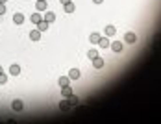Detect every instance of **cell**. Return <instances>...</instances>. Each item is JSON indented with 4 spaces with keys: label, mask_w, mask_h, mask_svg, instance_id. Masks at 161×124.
I'll use <instances>...</instances> for the list:
<instances>
[{
    "label": "cell",
    "mask_w": 161,
    "mask_h": 124,
    "mask_svg": "<svg viewBox=\"0 0 161 124\" xmlns=\"http://www.w3.org/2000/svg\"><path fill=\"white\" fill-rule=\"evenodd\" d=\"M70 109H72V106L69 104V100H67V98L59 102V111H63V113H69Z\"/></svg>",
    "instance_id": "6da1fadb"
},
{
    "label": "cell",
    "mask_w": 161,
    "mask_h": 124,
    "mask_svg": "<svg viewBox=\"0 0 161 124\" xmlns=\"http://www.w3.org/2000/svg\"><path fill=\"white\" fill-rule=\"evenodd\" d=\"M124 43H128V44H133V43H137V35H135L133 32H128L126 35H124Z\"/></svg>",
    "instance_id": "7a4b0ae2"
},
{
    "label": "cell",
    "mask_w": 161,
    "mask_h": 124,
    "mask_svg": "<svg viewBox=\"0 0 161 124\" xmlns=\"http://www.w3.org/2000/svg\"><path fill=\"white\" fill-rule=\"evenodd\" d=\"M104 33H105V37H111V35H115V33H117V28H115V26H111V24H109V26H105Z\"/></svg>",
    "instance_id": "3957f363"
},
{
    "label": "cell",
    "mask_w": 161,
    "mask_h": 124,
    "mask_svg": "<svg viewBox=\"0 0 161 124\" xmlns=\"http://www.w3.org/2000/svg\"><path fill=\"white\" fill-rule=\"evenodd\" d=\"M109 46H111V50H113V52H117V54H119V52H122V46H124V44H122V43H119V41H115V43L109 44Z\"/></svg>",
    "instance_id": "277c9868"
},
{
    "label": "cell",
    "mask_w": 161,
    "mask_h": 124,
    "mask_svg": "<svg viewBox=\"0 0 161 124\" xmlns=\"http://www.w3.org/2000/svg\"><path fill=\"white\" fill-rule=\"evenodd\" d=\"M35 9H37V11H46V0H37Z\"/></svg>",
    "instance_id": "5b68a950"
},
{
    "label": "cell",
    "mask_w": 161,
    "mask_h": 124,
    "mask_svg": "<svg viewBox=\"0 0 161 124\" xmlns=\"http://www.w3.org/2000/svg\"><path fill=\"white\" fill-rule=\"evenodd\" d=\"M93 67L94 69H104V57H94L93 59Z\"/></svg>",
    "instance_id": "8992f818"
},
{
    "label": "cell",
    "mask_w": 161,
    "mask_h": 124,
    "mask_svg": "<svg viewBox=\"0 0 161 124\" xmlns=\"http://www.w3.org/2000/svg\"><path fill=\"white\" fill-rule=\"evenodd\" d=\"M44 21H46L48 24L54 22V21H56V13H54V11H46V13H44Z\"/></svg>",
    "instance_id": "52a82bcc"
},
{
    "label": "cell",
    "mask_w": 161,
    "mask_h": 124,
    "mask_svg": "<svg viewBox=\"0 0 161 124\" xmlns=\"http://www.w3.org/2000/svg\"><path fill=\"white\" fill-rule=\"evenodd\" d=\"M9 74H11V76H19V74H21V67L13 63V65L9 67Z\"/></svg>",
    "instance_id": "ba28073f"
},
{
    "label": "cell",
    "mask_w": 161,
    "mask_h": 124,
    "mask_svg": "<svg viewBox=\"0 0 161 124\" xmlns=\"http://www.w3.org/2000/svg\"><path fill=\"white\" fill-rule=\"evenodd\" d=\"M109 44H111V41H109V39L108 37H100V41H98V46H102V48H108L109 46Z\"/></svg>",
    "instance_id": "9c48e42d"
},
{
    "label": "cell",
    "mask_w": 161,
    "mask_h": 124,
    "mask_svg": "<svg viewBox=\"0 0 161 124\" xmlns=\"http://www.w3.org/2000/svg\"><path fill=\"white\" fill-rule=\"evenodd\" d=\"M67 100H69V104H70L72 107H74V106H78V104H80V98H78L76 95H74V93H72V95H70V96L67 98Z\"/></svg>",
    "instance_id": "30bf717a"
},
{
    "label": "cell",
    "mask_w": 161,
    "mask_h": 124,
    "mask_svg": "<svg viewBox=\"0 0 161 124\" xmlns=\"http://www.w3.org/2000/svg\"><path fill=\"white\" fill-rule=\"evenodd\" d=\"M11 107H13L15 111H22V109H24V106H22V100H13Z\"/></svg>",
    "instance_id": "8fae6325"
},
{
    "label": "cell",
    "mask_w": 161,
    "mask_h": 124,
    "mask_svg": "<svg viewBox=\"0 0 161 124\" xmlns=\"http://www.w3.org/2000/svg\"><path fill=\"white\" fill-rule=\"evenodd\" d=\"M30 39H32V41H39V39H41V32H39V30H32V32H30Z\"/></svg>",
    "instance_id": "7c38bea8"
},
{
    "label": "cell",
    "mask_w": 161,
    "mask_h": 124,
    "mask_svg": "<svg viewBox=\"0 0 161 124\" xmlns=\"http://www.w3.org/2000/svg\"><path fill=\"white\" fill-rule=\"evenodd\" d=\"M69 78H70V80H78V78H80V71H78V69H70V71H69Z\"/></svg>",
    "instance_id": "4fadbf2b"
},
{
    "label": "cell",
    "mask_w": 161,
    "mask_h": 124,
    "mask_svg": "<svg viewBox=\"0 0 161 124\" xmlns=\"http://www.w3.org/2000/svg\"><path fill=\"white\" fill-rule=\"evenodd\" d=\"M13 22H15V24H22V22H24V15H22V13H15V15H13Z\"/></svg>",
    "instance_id": "5bb4252c"
},
{
    "label": "cell",
    "mask_w": 161,
    "mask_h": 124,
    "mask_svg": "<svg viewBox=\"0 0 161 124\" xmlns=\"http://www.w3.org/2000/svg\"><path fill=\"white\" fill-rule=\"evenodd\" d=\"M46 28H48V22L44 21V19H41V21L37 22V30H39V32H44Z\"/></svg>",
    "instance_id": "9a60e30c"
},
{
    "label": "cell",
    "mask_w": 161,
    "mask_h": 124,
    "mask_svg": "<svg viewBox=\"0 0 161 124\" xmlns=\"http://www.w3.org/2000/svg\"><path fill=\"white\" fill-rule=\"evenodd\" d=\"M58 83H59L61 87H67L69 83H70V78H69V76H61V78H59V82H58Z\"/></svg>",
    "instance_id": "2e32d148"
},
{
    "label": "cell",
    "mask_w": 161,
    "mask_h": 124,
    "mask_svg": "<svg viewBox=\"0 0 161 124\" xmlns=\"http://www.w3.org/2000/svg\"><path fill=\"white\" fill-rule=\"evenodd\" d=\"M61 95H63V98H69L70 95H72V89H70L69 85H67V87H63V89H61Z\"/></svg>",
    "instance_id": "e0dca14e"
},
{
    "label": "cell",
    "mask_w": 161,
    "mask_h": 124,
    "mask_svg": "<svg viewBox=\"0 0 161 124\" xmlns=\"http://www.w3.org/2000/svg\"><path fill=\"white\" fill-rule=\"evenodd\" d=\"M100 37H102L100 33H91V35H89V41H91V43H94V44H98Z\"/></svg>",
    "instance_id": "ac0fdd59"
},
{
    "label": "cell",
    "mask_w": 161,
    "mask_h": 124,
    "mask_svg": "<svg viewBox=\"0 0 161 124\" xmlns=\"http://www.w3.org/2000/svg\"><path fill=\"white\" fill-rule=\"evenodd\" d=\"M74 9H76V6H74V2H69V4H65V11H67V13H74Z\"/></svg>",
    "instance_id": "d6986e66"
},
{
    "label": "cell",
    "mask_w": 161,
    "mask_h": 124,
    "mask_svg": "<svg viewBox=\"0 0 161 124\" xmlns=\"http://www.w3.org/2000/svg\"><path fill=\"white\" fill-rule=\"evenodd\" d=\"M41 19H43V17H41V13H33L32 17H30V21H32L33 24H37L39 21H41Z\"/></svg>",
    "instance_id": "ffe728a7"
},
{
    "label": "cell",
    "mask_w": 161,
    "mask_h": 124,
    "mask_svg": "<svg viewBox=\"0 0 161 124\" xmlns=\"http://www.w3.org/2000/svg\"><path fill=\"white\" fill-rule=\"evenodd\" d=\"M6 82H8V76H6L4 72H0V85H4Z\"/></svg>",
    "instance_id": "44dd1931"
},
{
    "label": "cell",
    "mask_w": 161,
    "mask_h": 124,
    "mask_svg": "<svg viewBox=\"0 0 161 124\" xmlns=\"http://www.w3.org/2000/svg\"><path fill=\"white\" fill-rule=\"evenodd\" d=\"M94 57H98V52L96 50H89V59H94Z\"/></svg>",
    "instance_id": "7402d4cb"
},
{
    "label": "cell",
    "mask_w": 161,
    "mask_h": 124,
    "mask_svg": "<svg viewBox=\"0 0 161 124\" xmlns=\"http://www.w3.org/2000/svg\"><path fill=\"white\" fill-rule=\"evenodd\" d=\"M6 13V6H4V4H0V15H4Z\"/></svg>",
    "instance_id": "603a6c76"
},
{
    "label": "cell",
    "mask_w": 161,
    "mask_h": 124,
    "mask_svg": "<svg viewBox=\"0 0 161 124\" xmlns=\"http://www.w3.org/2000/svg\"><path fill=\"white\" fill-rule=\"evenodd\" d=\"M59 2H61V4H63V6H65V4H69V2H72V0H59Z\"/></svg>",
    "instance_id": "cb8c5ba5"
},
{
    "label": "cell",
    "mask_w": 161,
    "mask_h": 124,
    "mask_svg": "<svg viewBox=\"0 0 161 124\" xmlns=\"http://www.w3.org/2000/svg\"><path fill=\"white\" fill-rule=\"evenodd\" d=\"M93 2H94V4H102L104 0H93Z\"/></svg>",
    "instance_id": "d4e9b609"
},
{
    "label": "cell",
    "mask_w": 161,
    "mask_h": 124,
    "mask_svg": "<svg viewBox=\"0 0 161 124\" xmlns=\"http://www.w3.org/2000/svg\"><path fill=\"white\" fill-rule=\"evenodd\" d=\"M0 4H6V0H0Z\"/></svg>",
    "instance_id": "484cf974"
},
{
    "label": "cell",
    "mask_w": 161,
    "mask_h": 124,
    "mask_svg": "<svg viewBox=\"0 0 161 124\" xmlns=\"http://www.w3.org/2000/svg\"><path fill=\"white\" fill-rule=\"evenodd\" d=\"M0 72H4V71H2V67H0Z\"/></svg>",
    "instance_id": "4316f807"
}]
</instances>
